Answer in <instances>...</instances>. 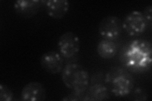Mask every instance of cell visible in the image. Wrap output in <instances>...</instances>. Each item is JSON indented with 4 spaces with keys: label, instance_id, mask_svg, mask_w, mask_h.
<instances>
[{
    "label": "cell",
    "instance_id": "ba28073f",
    "mask_svg": "<svg viewBox=\"0 0 152 101\" xmlns=\"http://www.w3.org/2000/svg\"><path fill=\"white\" fill-rule=\"evenodd\" d=\"M23 100L43 101L46 99V90L39 81H31L23 86L21 92Z\"/></svg>",
    "mask_w": 152,
    "mask_h": 101
},
{
    "label": "cell",
    "instance_id": "8fae6325",
    "mask_svg": "<svg viewBox=\"0 0 152 101\" xmlns=\"http://www.w3.org/2000/svg\"><path fill=\"white\" fill-rule=\"evenodd\" d=\"M42 3L48 15L55 20L64 18L69 10L70 3L67 0H48Z\"/></svg>",
    "mask_w": 152,
    "mask_h": 101
},
{
    "label": "cell",
    "instance_id": "9c48e42d",
    "mask_svg": "<svg viewBox=\"0 0 152 101\" xmlns=\"http://www.w3.org/2000/svg\"><path fill=\"white\" fill-rule=\"evenodd\" d=\"M94 75L92 76L91 84L88 86L86 92L88 94L90 100L92 101L107 100L110 99V94L106 85L101 80V76L98 77V75Z\"/></svg>",
    "mask_w": 152,
    "mask_h": 101
},
{
    "label": "cell",
    "instance_id": "9a60e30c",
    "mask_svg": "<svg viewBox=\"0 0 152 101\" xmlns=\"http://www.w3.org/2000/svg\"><path fill=\"white\" fill-rule=\"evenodd\" d=\"M132 94V99L134 100H146L148 99V94L142 89L137 88L133 90L131 93Z\"/></svg>",
    "mask_w": 152,
    "mask_h": 101
},
{
    "label": "cell",
    "instance_id": "30bf717a",
    "mask_svg": "<svg viewBox=\"0 0 152 101\" xmlns=\"http://www.w3.org/2000/svg\"><path fill=\"white\" fill-rule=\"evenodd\" d=\"M42 1L39 0H18L13 4L15 12L20 16L30 18L39 12Z\"/></svg>",
    "mask_w": 152,
    "mask_h": 101
},
{
    "label": "cell",
    "instance_id": "2e32d148",
    "mask_svg": "<svg viewBox=\"0 0 152 101\" xmlns=\"http://www.w3.org/2000/svg\"><path fill=\"white\" fill-rule=\"evenodd\" d=\"M152 6L148 5L144 9V11L142 12L143 16L145 17L146 20L148 23V26H150V28L151 27V22H152Z\"/></svg>",
    "mask_w": 152,
    "mask_h": 101
},
{
    "label": "cell",
    "instance_id": "7a4b0ae2",
    "mask_svg": "<svg viewBox=\"0 0 152 101\" xmlns=\"http://www.w3.org/2000/svg\"><path fill=\"white\" fill-rule=\"evenodd\" d=\"M104 81L108 90L118 97L131 94L135 85L134 78L130 72L121 66H113L110 68L104 76Z\"/></svg>",
    "mask_w": 152,
    "mask_h": 101
},
{
    "label": "cell",
    "instance_id": "277c9868",
    "mask_svg": "<svg viewBox=\"0 0 152 101\" xmlns=\"http://www.w3.org/2000/svg\"><path fill=\"white\" fill-rule=\"evenodd\" d=\"M122 31V21L117 16L108 15L99 22L98 32L103 39L114 41L121 37Z\"/></svg>",
    "mask_w": 152,
    "mask_h": 101
},
{
    "label": "cell",
    "instance_id": "5bb4252c",
    "mask_svg": "<svg viewBox=\"0 0 152 101\" xmlns=\"http://www.w3.org/2000/svg\"><path fill=\"white\" fill-rule=\"evenodd\" d=\"M14 94L12 89L3 84H0V100L1 101H12Z\"/></svg>",
    "mask_w": 152,
    "mask_h": 101
},
{
    "label": "cell",
    "instance_id": "52a82bcc",
    "mask_svg": "<svg viewBox=\"0 0 152 101\" xmlns=\"http://www.w3.org/2000/svg\"><path fill=\"white\" fill-rule=\"evenodd\" d=\"M40 63L47 73L57 74L62 71L64 61L60 52L52 50L46 52L41 56Z\"/></svg>",
    "mask_w": 152,
    "mask_h": 101
},
{
    "label": "cell",
    "instance_id": "4fadbf2b",
    "mask_svg": "<svg viewBox=\"0 0 152 101\" xmlns=\"http://www.w3.org/2000/svg\"><path fill=\"white\" fill-rule=\"evenodd\" d=\"M64 101H90V98L86 92H80L76 91H72L70 94L64 96V97L61 99Z\"/></svg>",
    "mask_w": 152,
    "mask_h": 101
},
{
    "label": "cell",
    "instance_id": "3957f363",
    "mask_svg": "<svg viewBox=\"0 0 152 101\" xmlns=\"http://www.w3.org/2000/svg\"><path fill=\"white\" fill-rule=\"evenodd\" d=\"M61 80L66 88L76 92H85L89 84L88 71L83 66L70 63L61 71Z\"/></svg>",
    "mask_w": 152,
    "mask_h": 101
},
{
    "label": "cell",
    "instance_id": "8992f818",
    "mask_svg": "<svg viewBox=\"0 0 152 101\" xmlns=\"http://www.w3.org/2000/svg\"><path fill=\"white\" fill-rule=\"evenodd\" d=\"M80 40L78 36L71 31H67L60 37L58 49L60 54L65 59H70L78 54L80 51Z\"/></svg>",
    "mask_w": 152,
    "mask_h": 101
},
{
    "label": "cell",
    "instance_id": "7c38bea8",
    "mask_svg": "<svg viewBox=\"0 0 152 101\" xmlns=\"http://www.w3.org/2000/svg\"><path fill=\"white\" fill-rule=\"evenodd\" d=\"M96 50L98 55L103 59L110 60L117 54V47L114 41L102 39L98 42Z\"/></svg>",
    "mask_w": 152,
    "mask_h": 101
},
{
    "label": "cell",
    "instance_id": "6da1fadb",
    "mask_svg": "<svg viewBox=\"0 0 152 101\" xmlns=\"http://www.w3.org/2000/svg\"><path fill=\"white\" fill-rule=\"evenodd\" d=\"M151 44L144 39H136L126 44L121 52V61L127 70L142 73L151 69Z\"/></svg>",
    "mask_w": 152,
    "mask_h": 101
},
{
    "label": "cell",
    "instance_id": "5b68a950",
    "mask_svg": "<svg viewBox=\"0 0 152 101\" xmlns=\"http://www.w3.org/2000/svg\"><path fill=\"white\" fill-rule=\"evenodd\" d=\"M123 30L131 36H137L143 33L148 23L143 14L139 11H132L127 14L122 21Z\"/></svg>",
    "mask_w": 152,
    "mask_h": 101
}]
</instances>
